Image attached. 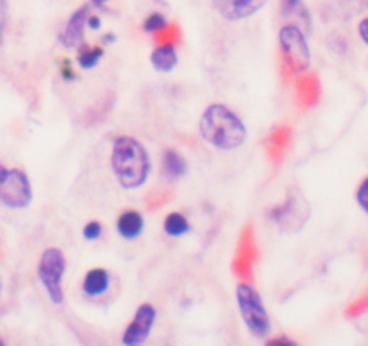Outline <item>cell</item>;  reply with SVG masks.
<instances>
[{
    "label": "cell",
    "mask_w": 368,
    "mask_h": 346,
    "mask_svg": "<svg viewBox=\"0 0 368 346\" xmlns=\"http://www.w3.org/2000/svg\"><path fill=\"white\" fill-rule=\"evenodd\" d=\"M237 301H239L240 314H242L244 323H246L251 335H255L256 339L266 337L271 332L269 314H267L266 307L262 303V298L253 288V285L242 281L237 287Z\"/></svg>",
    "instance_id": "5b68a950"
},
{
    "label": "cell",
    "mask_w": 368,
    "mask_h": 346,
    "mask_svg": "<svg viewBox=\"0 0 368 346\" xmlns=\"http://www.w3.org/2000/svg\"><path fill=\"white\" fill-rule=\"evenodd\" d=\"M356 199L357 204L361 206V210H363L364 213H368V177H364V179L361 180L359 188H357Z\"/></svg>",
    "instance_id": "d4e9b609"
},
{
    "label": "cell",
    "mask_w": 368,
    "mask_h": 346,
    "mask_svg": "<svg viewBox=\"0 0 368 346\" xmlns=\"http://www.w3.org/2000/svg\"><path fill=\"white\" fill-rule=\"evenodd\" d=\"M367 310H368V292L364 296H361L359 300L350 303L349 307H347V310H345V314L349 315V318H357V315H361Z\"/></svg>",
    "instance_id": "cb8c5ba5"
},
{
    "label": "cell",
    "mask_w": 368,
    "mask_h": 346,
    "mask_svg": "<svg viewBox=\"0 0 368 346\" xmlns=\"http://www.w3.org/2000/svg\"><path fill=\"white\" fill-rule=\"evenodd\" d=\"M165 231L170 237H183L190 231V224L186 217L180 213H170L165 218Z\"/></svg>",
    "instance_id": "ffe728a7"
},
{
    "label": "cell",
    "mask_w": 368,
    "mask_h": 346,
    "mask_svg": "<svg viewBox=\"0 0 368 346\" xmlns=\"http://www.w3.org/2000/svg\"><path fill=\"white\" fill-rule=\"evenodd\" d=\"M199 130L204 141L219 150H235L247 137V130L240 117L220 103H213L204 110Z\"/></svg>",
    "instance_id": "7a4b0ae2"
},
{
    "label": "cell",
    "mask_w": 368,
    "mask_h": 346,
    "mask_svg": "<svg viewBox=\"0 0 368 346\" xmlns=\"http://www.w3.org/2000/svg\"><path fill=\"white\" fill-rule=\"evenodd\" d=\"M90 2H92V4H96V6H103L105 2H109V0H90Z\"/></svg>",
    "instance_id": "836d02e7"
},
{
    "label": "cell",
    "mask_w": 368,
    "mask_h": 346,
    "mask_svg": "<svg viewBox=\"0 0 368 346\" xmlns=\"http://www.w3.org/2000/svg\"><path fill=\"white\" fill-rule=\"evenodd\" d=\"M62 76H63V80H65V82H72V80H76V74H75V70L71 69V63L67 62H63V67H62Z\"/></svg>",
    "instance_id": "83f0119b"
},
{
    "label": "cell",
    "mask_w": 368,
    "mask_h": 346,
    "mask_svg": "<svg viewBox=\"0 0 368 346\" xmlns=\"http://www.w3.org/2000/svg\"><path fill=\"white\" fill-rule=\"evenodd\" d=\"M6 171H8V168H6V166H4V164L0 163V179H2V177H4V175H6Z\"/></svg>",
    "instance_id": "d6a6232c"
},
{
    "label": "cell",
    "mask_w": 368,
    "mask_h": 346,
    "mask_svg": "<svg viewBox=\"0 0 368 346\" xmlns=\"http://www.w3.org/2000/svg\"><path fill=\"white\" fill-rule=\"evenodd\" d=\"M296 96L303 109H313L320 103L321 83L316 72H302L296 80Z\"/></svg>",
    "instance_id": "5bb4252c"
},
{
    "label": "cell",
    "mask_w": 368,
    "mask_h": 346,
    "mask_svg": "<svg viewBox=\"0 0 368 346\" xmlns=\"http://www.w3.org/2000/svg\"><path fill=\"white\" fill-rule=\"evenodd\" d=\"M166 26H168V20H166V16L163 15V13H150L145 18V22H143V29H145L146 33H150V35L161 31V29L166 28Z\"/></svg>",
    "instance_id": "603a6c76"
},
{
    "label": "cell",
    "mask_w": 368,
    "mask_h": 346,
    "mask_svg": "<svg viewBox=\"0 0 368 346\" xmlns=\"http://www.w3.org/2000/svg\"><path fill=\"white\" fill-rule=\"evenodd\" d=\"M280 51H282L283 80L291 82L294 74H302L310 65V51L307 45V35L296 26L286 23L280 29Z\"/></svg>",
    "instance_id": "3957f363"
},
{
    "label": "cell",
    "mask_w": 368,
    "mask_h": 346,
    "mask_svg": "<svg viewBox=\"0 0 368 346\" xmlns=\"http://www.w3.org/2000/svg\"><path fill=\"white\" fill-rule=\"evenodd\" d=\"M153 69L159 72H172L177 65V53L173 45H159L150 55Z\"/></svg>",
    "instance_id": "ac0fdd59"
},
{
    "label": "cell",
    "mask_w": 368,
    "mask_h": 346,
    "mask_svg": "<svg viewBox=\"0 0 368 346\" xmlns=\"http://www.w3.org/2000/svg\"><path fill=\"white\" fill-rule=\"evenodd\" d=\"M83 237L87 240H98L102 237V224L98 220H90L85 227H83Z\"/></svg>",
    "instance_id": "484cf974"
},
{
    "label": "cell",
    "mask_w": 368,
    "mask_h": 346,
    "mask_svg": "<svg viewBox=\"0 0 368 346\" xmlns=\"http://www.w3.org/2000/svg\"><path fill=\"white\" fill-rule=\"evenodd\" d=\"M87 26H89L90 29H99V26H102V20H99V16H96V15H89V18H87Z\"/></svg>",
    "instance_id": "4dcf8cb0"
},
{
    "label": "cell",
    "mask_w": 368,
    "mask_h": 346,
    "mask_svg": "<svg viewBox=\"0 0 368 346\" xmlns=\"http://www.w3.org/2000/svg\"><path fill=\"white\" fill-rule=\"evenodd\" d=\"M267 0H213L217 11L227 20H242L255 15Z\"/></svg>",
    "instance_id": "8fae6325"
},
{
    "label": "cell",
    "mask_w": 368,
    "mask_h": 346,
    "mask_svg": "<svg viewBox=\"0 0 368 346\" xmlns=\"http://www.w3.org/2000/svg\"><path fill=\"white\" fill-rule=\"evenodd\" d=\"M2 345H4V341H2V337H0V346H2Z\"/></svg>",
    "instance_id": "e575fe53"
},
{
    "label": "cell",
    "mask_w": 368,
    "mask_h": 346,
    "mask_svg": "<svg viewBox=\"0 0 368 346\" xmlns=\"http://www.w3.org/2000/svg\"><path fill=\"white\" fill-rule=\"evenodd\" d=\"M110 166L123 188L134 190L146 183L150 173V157L141 143L130 136L114 139Z\"/></svg>",
    "instance_id": "6da1fadb"
},
{
    "label": "cell",
    "mask_w": 368,
    "mask_h": 346,
    "mask_svg": "<svg viewBox=\"0 0 368 346\" xmlns=\"http://www.w3.org/2000/svg\"><path fill=\"white\" fill-rule=\"evenodd\" d=\"M63 273H65V256L62 251L56 247H49L43 251L38 264V278L55 305L63 303Z\"/></svg>",
    "instance_id": "8992f818"
},
{
    "label": "cell",
    "mask_w": 368,
    "mask_h": 346,
    "mask_svg": "<svg viewBox=\"0 0 368 346\" xmlns=\"http://www.w3.org/2000/svg\"><path fill=\"white\" fill-rule=\"evenodd\" d=\"M145 222H143L141 213H137L136 210L123 211L118 217V233L126 240H134L143 233Z\"/></svg>",
    "instance_id": "2e32d148"
},
{
    "label": "cell",
    "mask_w": 368,
    "mask_h": 346,
    "mask_svg": "<svg viewBox=\"0 0 368 346\" xmlns=\"http://www.w3.org/2000/svg\"><path fill=\"white\" fill-rule=\"evenodd\" d=\"M156 308L150 303H143L141 307L136 310L132 323L125 328L123 332V345L126 346H137L148 339L150 330H152L153 323H156Z\"/></svg>",
    "instance_id": "9c48e42d"
},
{
    "label": "cell",
    "mask_w": 368,
    "mask_h": 346,
    "mask_svg": "<svg viewBox=\"0 0 368 346\" xmlns=\"http://www.w3.org/2000/svg\"><path fill=\"white\" fill-rule=\"evenodd\" d=\"M78 49H80V53H78V65L82 67V69H85V70L94 69V67L99 63V60L103 58V53H105L103 45L87 47L85 43H82V45H80Z\"/></svg>",
    "instance_id": "d6986e66"
},
{
    "label": "cell",
    "mask_w": 368,
    "mask_h": 346,
    "mask_svg": "<svg viewBox=\"0 0 368 346\" xmlns=\"http://www.w3.org/2000/svg\"><path fill=\"white\" fill-rule=\"evenodd\" d=\"M90 15V6L83 4L76 9L71 15V18L67 20V23L63 26L62 33H60L58 40L63 47H80L83 42V31H85L87 18Z\"/></svg>",
    "instance_id": "30bf717a"
},
{
    "label": "cell",
    "mask_w": 368,
    "mask_h": 346,
    "mask_svg": "<svg viewBox=\"0 0 368 346\" xmlns=\"http://www.w3.org/2000/svg\"><path fill=\"white\" fill-rule=\"evenodd\" d=\"M186 161H184V157L180 156L177 150H173V148H168V150H165V153H163V164H161V171H163V177H165L166 180H179L180 177L186 173Z\"/></svg>",
    "instance_id": "9a60e30c"
},
{
    "label": "cell",
    "mask_w": 368,
    "mask_h": 346,
    "mask_svg": "<svg viewBox=\"0 0 368 346\" xmlns=\"http://www.w3.org/2000/svg\"><path fill=\"white\" fill-rule=\"evenodd\" d=\"M267 345H291L293 346L294 345V341H291L289 337H286V335H280V337H274V339H269V341H267Z\"/></svg>",
    "instance_id": "f546056e"
},
{
    "label": "cell",
    "mask_w": 368,
    "mask_h": 346,
    "mask_svg": "<svg viewBox=\"0 0 368 346\" xmlns=\"http://www.w3.org/2000/svg\"><path fill=\"white\" fill-rule=\"evenodd\" d=\"M310 207L305 197L298 188L291 186L287 190L286 199L280 204L267 210V217L283 231V233H298L307 224Z\"/></svg>",
    "instance_id": "277c9868"
},
{
    "label": "cell",
    "mask_w": 368,
    "mask_h": 346,
    "mask_svg": "<svg viewBox=\"0 0 368 346\" xmlns=\"http://www.w3.org/2000/svg\"><path fill=\"white\" fill-rule=\"evenodd\" d=\"M110 283V274L107 269L103 267H94L90 269L89 273L85 274V280H83V292L90 298L94 296H102L103 292L109 288Z\"/></svg>",
    "instance_id": "e0dca14e"
},
{
    "label": "cell",
    "mask_w": 368,
    "mask_h": 346,
    "mask_svg": "<svg viewBox=\"0 0 368 346\" xmlns=\"http://www.w3.org/2000/svg\"><path fill=\"white\" fill-rule=\"evenodd\" d=\"M172 199H173L172 191L159 188V190H153L146 195L145 202H146V207H148L150 211H156V210H159V207L165 206L166 202H170Z\"/></svg>",
    "instance_id": "7402d4cb"
},
{
    "label": "cell",
    "mask_w": 368,
    "mask_h": 346,
    "mask_svg": "<svg viewBox=\"0 0 368 346\" xmlns=\"http://www.w3.org/2000/svg\"><path fill=\"white\" fill-rule=\"evenodd\" d=\"M116 42V35H112V33H107V35L102 36V45H110V43Z\"/></svg>",
    "instance_id": "1f68e13d"
},
{
    "label": "cell",
    "mask_w": 368,
    "mask_h": 346,
    "mask_svg": "<svg viewBox=\"0 0 368 346\" xmlns=\"http://www.w3.org/2000/svg\"><path fill=\"white\" fill-rule=\"evenodd\" d=\"M180 29L177 23H168L166 28H163L161 31L153 33V40H156L159 45H173L180 42Z\"/></svg>",
    "instance_id": "44dd1931"
},
{
    "label": "cell",
    "mask_w": 368,
    "mask_h": 346,
    "mask_svg": "<svg viewBox=\"0 0 368 346\" xmlns=\"http://www.w3.org/2000/svg\"><path fill=\"white\" fill-rule=\"evenodd\" d=\"M291 144H293V129L289 125L274 126L266 139V152L269 156L271 163H282L283 157L289 152Z\"/></svg>",
    "instance_id": "7c38bea8"
},
{
    "label": "cell",
    "mask_w": 368,
    "mask_h": 346,
    "mask_svg": "<svg viewBox=\"0 0 368 346\" xmlns=\"http://www.w3.org/2000/svg\"><path fill=\"white\" fill-rule=\"evenodd\" d=\"M6 18H8V0H0V45L4 42Z\"/></svg>",
    "instance_id": "4316f807"
},
{
    "label": "cell",
    "mask_w": 368,
    "mask_h": 346,
    "mask_svg": "<svg viewBox=\"0 0 368 346\" xmlns=\"http://www.w3.org/2000/svg\"><path fill=\"white\" fill-rule=\"evenodd\" d=\"M280 13L286 23L296 26L302 29L305 35L313 31V22H310L309 9L305 8L303 0H280Z\"/></svg>",
    "instance_id": "4fadbf2b"
},
{
    "label": "cell",
    "mask_w": 368,
    "mask_h": 346,
    "mask_svg": "<svg viewBox=\"0 0 368 346\" xmlns=\"http://www.w3.org/2000/svg\"><path fill=\"white\" fill-rule=\"evenodd\" d=\"M31 200V183L24 171L18 168L6 171V175L0 179V202L13 210H22V207H28Z\"/></svg>",
    "instance_id": "ba28073f"
},
{
    "label": "cell",
    "mask_w": 368,
    "mask_h": 346,
    "mask_svg": "<svg viewBox=\"0 0 368 346\" xmlns=\"http://www.w3.org/2000/svg\"><path fill=\"white\" fill-rule=\"evenodd\" d=\"M259 260V244H256L255 227L253 224H246L239 234V244H237L235 258H233L232 271L237 278L244 283L253 285V267Z\"/></svg>",
    "instance_id": "52a82bcc"
},
{
    "label": "cell",
    "mask_w": 368,
    "mask_h": 346,
    "mask_svg": "<svg viewBox=\"0 0 368 346\" xmlns=\"http://www.w3.org/2000/svg\"><path fill=\"white\" fill-rule=\"evenodd\" d=\"M357 31H359L361 40H363V42L368 45V16H367V18L361 20L359 26H357Z\"/></svg>",
    "instance_id": "f1b7e54d"
}]
</instances>
